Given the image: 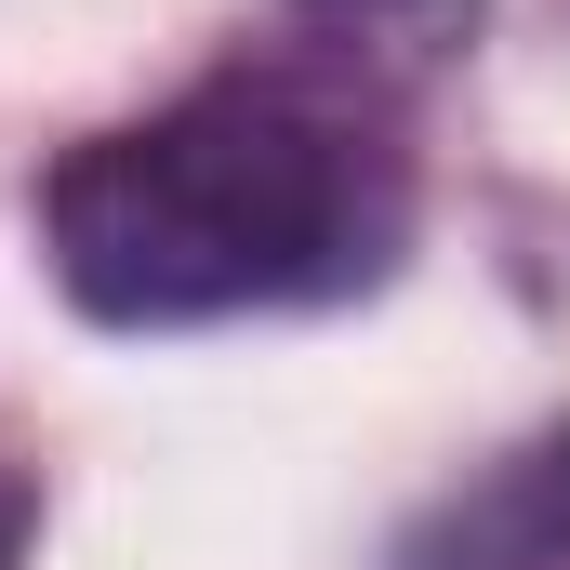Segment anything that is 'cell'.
Wrapping results in <instances>:
<instances>
[{"label":"cell","mask_w":570,"mask_h":570,"mask_svg":"<svg viewBox=\"0 0 570 570\" xmlns=\"http://www.w3.org/2000/svg\"><path fill=\"white\" fill-rule=\"evenodd\" d=\"M40 253L107 332L345 305L412 253V146L332 67H226L53 159Z\"/></svg>","instance_id":"6da1fadb"},{"label":"cell","mask_w":570,"mask_h":570,"mask_svg":"<svg viewBox=\"0 0 570 570\" xmlns=\"http://www.w3.org/2000/svg\"><path fill=\"white\" fill-rule=\"evenodd\" d=\"M399 570H570V425L504 451L491 478H464L399 544Z\"/></svg>","instance_id":"7a4b0ae2"},{"label":"cell","mask_w":570,"mask_h":570,"mask_svg":"<svg viewBox=\"0 0 570 570\" xmlns=\"http://www.w3.org/2000/svg\"><path fill=\"white\" fill-rule=\"evenodd\" d=\"M292 27L332 53V80H425L478 40V0H292Z\"/></svg>","instance_id":"3957f363"},{"label":"cell","mask_w":570,"mask_h":570,"mask_svg":"<svg viewBox=\"0 0 570 570\" xmlns=\"http://www.w3.org/2000/svg\"><path fill=\"white\" fill-rule=\"evenodd\" d=\"M0 570H27V491L0 478Z\"/></svg>","instance_id":"277c9868"}]
</instances>
